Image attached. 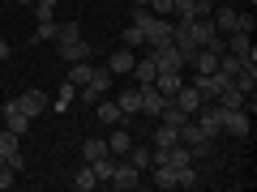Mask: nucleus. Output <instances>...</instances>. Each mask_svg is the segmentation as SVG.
Returning <instances> with one entry per match:
<instances>
[{
	"instance_id": "f257e3e1",
	"label": "nucleus",
	"mask_w": 257,
	"mask_h": 192,
	"mask_svg": "<svg viewBox=\"0 0 257 192\" xmlns=\"http://www.w3.org/2000/svg\"><path fill=\"white\" fill-rule=\"evenodd\" d=\"M56 52H60L69 64L90 60V43L82 38V26H77V22H60V34H56Z\"/></svg>"
},
{
	"instance_id": "f03ea898",
	"label": "nucleus",
	"mask_w": 257,
	"mask_h": 192,
	"mask_svg": "<svg viewBox=\"0 0 257 192\" xmlns=\"http://www.w3.org/2000/svg\"><path fill=\"white\" fill-rule=\"evenodd\" d=\"M107 90H111V68H94V73H90V82H86L77 94H82V102H90V107H94V102H99Z\"/></svg>"
},
{
	"instance_id": "7ed1b4c3",
	"label": "nucleus",
	"mask_w": 257,
	"mask_h": 192,
	"mask_svg": "<svg viewBox=\"0 0 257 192\" xmlns=\"http://www.w3.org/2000/svg\"><path fill=\"white\" fill-rule=\"evenodd\" d=\"M223 86H231V77L219 73V68H214V73H197V77H193V90L202 94V98H219Z\"/></svg>"
},
{
	"instance_id": "20e7f679",
	"label": "nucleus",
	"mask_w": 257,
	"mask_h": 192,
	"mask_svg": "<svg viewBox=\"0 0 257 192\" xmlns=\"http://www.w3.org/2000/svg\"><path fill=\"white\" fill-rule=\"evenodd\" d=\"M150 60H155V68H159V73H180V68H184L180 52H176L172 43H163V47H150Z\"/></svg>"
},
{
	"instance_id": "39448f33",
	"label": "nucleus",
	"mask_w": 257,
	"mask_h": 192,
	"mask_svg": "<svg viewBox=\"0 0 257 192\" xmlns=\"http://www.w3.org/2000/svg\"><path fill=\"white\" fill-rule=\"evenodd\" d=\"M111 188H116V192H133V188H142V171H138V166H133V162H120L116 166V171H111Z\"/></svg>"
},
{
	"instance_id": "423d86ee",
	"label": "nucleus",
	"mask_w": 257,
	"mask_h": 192,
	"mask_svg": "<svg viewBox=\"0 0 257 192\" xmlns=\"http://www.w3.org/2000/svg\"><path fill=\"white\" fill-rule=\"evenodd\" d=\"M146 34V47H163L172 43V18H150V26L142 30Z\"/></svg>"
},
{
	"instance_id": "0eeeda50",
	"label": "nucleus",
	"mask_w": 257,
	"mask_h": 192,
	"mask_svg": "<svg viewBox=\"0 0 257 192\" xmlns=\"http://www.w3.org/2000/svg\"><path fill=\"white\" fill-rule=\"evenodd\" d=\"M223 132H231V137L244 141L248 132H253V120H248V111H244V107H240V111H227V116H223Z\"/></svg>"
},
{
	"instance_id": "6e6552de",
	"label": "nucleus",
	"mask_w": 257,
	"mask_h": 192,
	"mask_svg": "<svg viewBox=\"0 0 257 192\" xmlns=\"http://www.w3.org/2000/svg\"><path fill=\"white\" fill-rule=\"evenodd\" d=\"M5 128H9V132H18V137H26V132H30V116L18 107V98L5 102Z\"/></svg>"
},
{
	"instance_id": "1a4fd4ad",
	"label": "nucleus",
	"mask_w": 257,
	"mask_h": 192,
	"mask_svg": "<svg viewBox=\"0 0 257 192\" xmlns=\"http://www.w3.org/2000/svg\"><path fill=\"white\" fill-rule=\"evenodd\" d=\"M94 116H99V124H107V128L124 124V111H120V102H116V98H107V94L94 102Z\"/></svg>"
},
{
	"instance_id": "9d476101",
	"label": "nucleus",
	"mask_w": 257,
	"mask_h": 192,
	"mask_svg": "<svg viewBox=\"0 0 257 192\" xmlns=\"http://www.w3.org/2000/svg\"><path fill=\"white\" fill-rule=\"evenodd\" d=\"M223 116H227V111H223V107H206V111H197V128H202V132H206V137H219V132H223Z\"/></svg>"
},
{
	"instance_id": "9b49d317",
	"label": "nucleus",
	"mask_w": 257,
	"mask_h": 192,
	"mask_svg": "<svg viewBox=\"0 0 257 192\" xmlns=\"http://www.w3.org/2000/svg\"><path fill=\"white\" fill-rule=\"evenodd\" d=\"M227 52L240 56V60H257V52H253V34H248V30H231V34H227Z\"/></svg>"
},
{
	"instance_id": "f8f14e48",
	"label": "nucleus",
	"mask_w": 257,
	"mask_h": 192,
	"mask_svg": "<svg viewBox=\"0 0 257 192\" xmlns=\"http://www.w3.org/2000/svg\"><path fill=\"white\" fill-rule=\"evenodd\" d=\"M172 102H176V107H180L184 111V116H197V111H202V94H197V90H193V86H180V90H176L172 94Z\"/></svg>"
},
{
	"instance_id": "ddd939ff",
	"label": "nucleus",
	"mask_w": 257,
	"mask_h": 192,
	"mask_svg": "<svg viewBox=\"0 0 257 192\" xmlns=\"http://www.w3.org/2000/svg\"><path fill=\"white\" fill-rule=\"evenodd\" d=\"M214 102H219L223 111H240V107H248V94H240V86L231 82V86H223V90H219V98H214Z\"/></svg>"
},
{
	"instance_id": "4468645a",
	"label": "nucleus",
	"mask_w": 257,
	"mask_h": 192,
	"mask_svg": "<svg viewBox=\"0 0 257 192\" xmlns=\"http://www.w3.org/2000/svg\"><path fill=\"white\" fill-rule=\"evenodd\" d=\"M214 13V30H219V34H231V30H240V9H227V4H223V9H210Z\"/></svg>"
},
{
	"instance_id": "2eb2a0df",
	"label": "nucleus",
	"mask_w": 257,
	"mask_h": 192,
	"mask_svg": "<svg viewBox=\"0 0 257 192\" xmlns=\"http://www.w3.org/2000/svg\"><path fill=\"white\" fill-rule=\"evenodd\" d=\"M138 90H142V111H146V116H159L163 102H167V94H159L155 82H150V86H138Z\"/></svg>"
},
{
	"instance_id": "dca6fc26",
	"label": "nucleus",
	"mask_w": 257,
	"mask_h": 192,
	"mask_svg": "<svg viewBox=\"0 0 257 192\" xmlns=\"http://www.w3.org/2000/svg\"><path fill=\"white\" fill-rule=\"evenodd\" d=\"M133 77H138V86H150V82L159 77L155 60H150V47H146V56H138V60H133Z\"/></svg>"
},
{
	"instance_id": "f3484780",
	"label": "nucleus",
	"mask_w": 257,
	"mask_h": 192,
	"mask_svg": "<svg viewBox=\"0 0 257 192\" xmlns=\"http://www.w3.org/2000/svg\"><path fill=\"white\" fill-rule=\"evenodd\" d=\"M133 60H138V56H133V47H124V43H120L116 52H111L107 68H111V73H133Z\"/></svg>"
},
{
	"instance_id": "a211bd4d",
	"label": "nucleus",
	"mask_w": 257,
	"mask_h": 192,
	"mask_svg": "<svg viewBox=\"0 0 257 192\" xmlns=\"http://www.w3.org/2000/svg\"><path fill=\"white\" fill-rule=\"evenodd\" d=\"M18 107L26 111L30 120H35V116H43V107H47V98H43V90H26V94H22V98H18Z\"/></svg>"
},
{
	"instance_id": "6ab92c4d",
	"label": "nucleus",
	"mask_w": 257,
	"mask_h": 192,
	"mask_svg": "<svg viewBox=\"0 0 257 192\" xmlns=\"http://www.w3.org/2000/svg\"><path fill=\"white\" fill-rule=\"evenodd\" d=\"M120 111H124V116H138V111H142V90H138V86H128V90H120Z\"/></svg>"
},
{
	"instance_id": "aec40b11",
	"label": "nucleus",
	"mask_w": 257,
	"mask_h": 192,
	"mask_svg": "<svg viewBox=\"0 0 257 192\" xmlns=\"http://www.w3.org/2000/svg\"><path fill=\"white\" fill-rule=\"evenodd\" d=\"M128 146H133V137H128L124 128L116 124V132H111V141H107V154H111V158H124V154H128Z\"/></svg>"
},
{
	"instance_id": "412c9836",
	"label": "nucleus",
	"mask_w": 257,
	"mask_h": 192,
	"mask_svg": "<svg viewBox=\"0 0 257 192\" xmlns=\"http://www.w3.org/2000/svg\"><path fill=\"white\" fill-rule=\"evenodd\" d=\"M150 175H155V188H167V192L176 188V166H167V162H155V166H150Z\"/></svg>"
},
{
	"instance_id": "4be33fe9",
	"label": "nucleus",
	"mask_w": 257,
	"mask_h": 192,
	"mask_svg": "<svg viewBox=\"0 0 257 192\" xmlns=\"http://www.w3.org/2000/svg\"><path fill=\"white\" fill-rule=\"evenodd\" d=\"M90 171H94V180H99V184H107V180H111V171H116V158H111V154L94 158V162H90Z\"/></svg>"
},
{
	"instance_id": "5701e85b",
	"label": "nucleus",
	"mask_w": 257,
	"mask_h": 192,
	"mask_svg": "<svg viewBox=\"0 0 257 192\" xmlns=\"http://www.w3.org/2000/svg\"><path fill=\"white\" fill-rule=\"evenodd\" d=\"M184 120H189V116H184V111H180V107H176V102H172V98H167V102H163V111H159V124H172V128H180V124H184Z\"/></svg>"
},
{
	"instance_id": "b1692460",
	"label": "nucleus",
	"mask_w": 257,
	"mask_h": 192,
	"mask_svg": "<svg viewBox=\"0 0 257 192\" xmlns=\"http://www.w3.org/2000/svg\"><path fill=\"white\" fill-rule=\"evenodd\" d=\"M73 188H77V192H90V188H99V180H94L90 162H86V166H77V171H73Z\"/></svg>"
},
{
	"instance_id": "393cba45",
	"label": "nucleus",
	"mask_w": 257,
	"mask_h": 192,
	"mask_svg": "<svg viewBox=\"0 0 257 192\" xmlns=\"http://www.w3.org/2000/svg\"><path fill=\"white\" fill-rule=\"evenodd\" d=\"M90 73H94V64H90V60H77V64H73V68H69V82H73V86H77V90H82V86H86V82H90Z\"/></svg>"
},
{
	"instance_id": "a878e982",
	"label": "nucleus",
	"mask_w": 257,
	"mask_h": 192,
	"mask_svg": "<svg viewBox=\"0 0 257 192\" xmlns=\"http://www.w3.org/2000/svg\"><path fill=\"white\" fill-rule=\"evenodd\" d=\"M124 158H128V162H133V166H138L142 175L150 171V150H146V146H128V154H124Z\"/></svg>"
},
{
	"instance_id": "bb28decb",
	"label": "nucleus",
	"mask_w": 257,
	"mask_h": 192,
	"mask_svg": "<svg viewBox=\"0 0 257 192\" xmlns=\"http://www.w3.org/2000/svg\"><path fill=\"white\" fill-rule=\"evenodd\" d=\"M155 86H159V94H167V98H172V94L180 90L184 82H180V73H159V77H155Z\"/></svg>"
},
{
	"instance_id": "cd10ccee",
	"label": "nucleus",
	"mask_w": 257,
	"mask_h": 192,
	"mask_svg": "<svg viewBox=\"0 0 257 192\" xmlns=\"http://www.w3.org/2000/svg\"><path fill=\"white\" fill-rule=\"evenodd\" d=\"M56 34H60V22H39V30H35V43H56Z\"/></svg>"
},
{
	"instance_id": "c85d7f7f",
	"label": "nucleus",
	"mask_w": 257,
	"mask_h": 192,
	"mask_svg": "<svg viewBox=\"0 0 257 192\" xmlns=\"http://www.w3.org/2000/svg\"><path fill=\"white\" fill-rule=\"evenodd\" d=\"M103 154H107V141H99V137L82 141V158H86V162H94V158H103Z\"/></svg>"
},
{
	"instance_id": "c756f323",
	"label": "nucleus",
	"mask_w": 257,
	"mask_h": 192,
	"mask_svg": "<svg viewBox=\"0 0 257 192\" xmlns=\"http://www.w3.org/2000/svg\"><path fill=\"white\" fill-rule=\"evenodd\" d=\"M197 184H202V180H197L193 162H189V166H176V188H197Z\"/></svg>"
},
{
	"instance_id": "7c9ffc66",
	"label": "nucleus",
	"mask_w": 257,
	"mask_h": 192,
	"mask_svg": "<svg viewBox=\"0 0 257 192\" xmlns=\"http://www.w3.org/2000/svg\"><path fill=\"white\" fill-rule=\"evenodd\" d=\"M240 68H244V60H240V56H231V52H223V56H219V73H227V77H236Z\"/></svg>"
},
{
	"instance_id": "2f4dec72",
	"label": "nucleus",
	"mask_w": 257,
	"mask_h": 192,
	"mask_svg": "<svg viewBox=\"0 0 257 192\" xmlns=\"http://www.w3.org/2000/svg\"><path fill=\"white\" fill-rule=\"evenodd\" d=\"M73 98H77V86H73V82H64L60 94H56V111H69V102H73Z\"/></svg>"
},
{
	"instance_id": "473e14b6",
	"label": "nucleus",
	"mask_w": 257,
	"mask_h": 192,
	"mask_svg": "<svg viewBox=\"0 0 257 192\" xmlns=\"http://www.w3.org/2000/svg\"><path fill=\"white\" fill-rule=\"evenodd\" d=\"M13 150H22V137H18V132H9V128H5V132H0V154L9 158Z\"/></svg>"
},
{
	"instance_id": "72a5a7b5",
	"label": "nucleus",
	"mask_w": 257,
	"mask_h": 192,
	"mask_svg": "<svg viewBox=\"0 0 257 192\" xmlns=\"http://www.w3.org/2000/svg\"><path fill=\"white\" fill-rule=\"evenodd\" d=\"M120 43H124V47H133V52H138V47H146V34H142L138 26H128L124 34H120Z\"/></svg>"
},
{
	"instance_id": "f704fd0d",
	"label": "nucleus",
	"mask_w": 257,
	"mask_h": 192,
	"mask_svg": "<svg viewBox=\"0 0 257 192\" xmlns=\"http://www.w3.org/2000/svg\"><path fill=\"white\" fill-rule=\"evenodd\" d=\"M176 141H180V137H176L172 124H159V128H155V146H176Z\"/></svg>"
},
{
	"instance_id": "c9c22d12",
	"label": "nucleus",
	"mask_w": 257,
	"mask_h": 192,
	"mask_svg": "<svg viewBox=\"0 0 257 192\" xmlns=\"http://www.w3.org/2000/svg\"><path fill=\"white\" fill-rule=\"evenodd\" d=\"M172 13H180V18H202L197 13V0H172Z\"/></svg>"
},
{
	"instance_id": "e433bc0d",
	"label": "nucleus",
	"mask_w": 257,
	"mask_h": 192,
	"mask_svg": "<svg viewBox=\"0 0 257 192\" xmlns=\"http://www.w3.org/2000/svg\"><path fill=\"white\" fill-rule=\"evenodd\" d=\"M146 9L155 18H172V0H146Z\"/></svg>"
},
{
	"instance_id": "4c0bfd02",
	"label": "nucleus",
	"mask_w": 257,
	"mask_h": 192,
	"mask_svg": "<svg viewBox=\"0 0 257 192\" xmlns=\"http://www.w3.org/2000/svg\"><path fill=\"white\" fill-rule=\"evenodd\" d=\"M150 18H155V13H150L146 4H138V9H133V26H138V30H146V26H150Z\"/></svg>"
},
{
	"instance_id": "58836bf2",
	"label": "nucleus",
	"mask_w": 257,
	"mask_h": 192,
	"mask_svg": "<svg viewBox=\"0 0 257 192\" xmlns=\"http://www.w3.org/2000/svg\"><path fill=\"white\" fill-rule=\"evenodd\" d=\"M13 175H18V171H13V166H0V188H13V184H18V180H13Z\"/></svg>"
},
{
	"instance_id": "ea45409f",
	"label": "nucleus",
	"mask_w": 257,
	"mask_h": 192,
	"mask_svg": "<svg viewBox=\"0 0 257 192\" xmlns=\"http://www.w3.org/2000/svg\"><path fill=\"white\" fill-rule=\"evenodd\" d=\"M5 166H13V171H22V166H26V158H22V150H13V154L5 158Z\"/></svg>"
},
{
	"instance_id": "a19ab883",
	"label": "nucleus",
	"mask_w": 257,
	"mask_h": 192,
	"mask_svg": "<svg viewBox=\"0 0 257 192\" xmlns=\"http://www.w3.org/2000/svg\"><path fill=\"white\" fill-rule=\"evenodd\" d=\"M9 56H13V47H9V38H0V64L9 60Z\"/></svg>"
},
{
	"instance_id": "79ce46f5",
	"label": "nucleus",
	"mask_w": 257,
	"mask_h": 192,
	"mask_svg": "<svg viewBox=\"0 0 257 192\" xmlns=\"http://www.w3.org/2000/svg\"><path fill=\"white\" fill-rule=\"evenodd\" d=\"M210 9H214V0H197V13L202 18H210Z\"/></svg>"
},
{
	"instance_id": "37998d69",
	"label": "nucleus",
	"mask_w": 257,
	"mask_h": 192,
	"mask_svg": "<svg viewBox=\"0 0 257 192\" xmlns=\"http://www.w3.org/2000/svg\"><path fill=\"white\" fill-rule=\"evenodd\" d=\"M18 4H35V0H18Z\"/></svg>"
},
{
	"instance_id": "c03bdc74",
	"label": "nucleus",
	"mask_w": 257,
	"mask_h": 192,
	"mask_svg": "<svg viewBox=\"0 0 257 192\" xmlns=\"http://www.w3.org/2000/svg\"><path fill=\"white\" fill-rule=\"evenodd\" d=\"M0 166H5V154H0Z\"/></svg>"
},
{
	"instance_id": "a18cd8bd",
	"label": "nucleus",
	"mask_w": 257,
	"mask_h": 192,
	"mask_svg": "<svg viewBox=\"0 0 257 192\" xmlns=\"http://www.w3.org/2000/svg\"><path fill=\"white\" fill-rule=\"evenodd\" d=\"M138 4H146V0H138Z\"/></svg>"
},
{
	"instance_id": "49530a36",
	"label": "nucleus",
	"mask_w": 257,
	"mask_h": 192,
	"mask_svg": "<svg viewBox=\"0 0 257 192\" xmlns=\"http://www.w3.org/2000/svg\"><path fill=\"white\" fill-rule=\"evenodd\" d=\"M56 4H60V0H56Z\"/></svg>"
}]
</instances>
